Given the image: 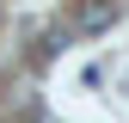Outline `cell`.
Here are the masks:
<instances>
[{
  "label": "cell",
  "instance_id": "obj_1",
  "mask_svg": "<svg viewBox=\"0 0 129 123\" xmlns=\"http://www.w3.org/2000/svg\"><path fill=\"white\" fill-rule=\"evenodd\" d=\"M111 25H117V0H80L74 6V31H86V37H99Z\"/></svg>",
  "mask_w": 129,
  "mask_h": 123
},
{
  "label": "cell",
  "instance_id": "obj_2",
  "mask_svg": "<svg viewBox=\"0 0 129 123\" xmlns=\"http://www.w3.org/2000/svg\"><path fill=\"white\" fill-rule=\"evenodd\" d=\"M61 43H68V31H61V25H55V31H43V43H37V55H55V49H61Z\"/></svg>",
  "mask_w": 129,
  "mask_h": 123
},
{
  "label": "cell",
  "instance_id": "obj_3",
  "mask_svg": "<svg viewBox=\"0 0 129 123\" xmlns=\"http://www.w3.org/2000/svg\"><path fill=\"white\" fill-rule=\"evenodd\" d=\"M6 123H37V117H6Z\"/></svg>",
  "mask_w": 129,
  "mask_h": 123
}]
</instances>
